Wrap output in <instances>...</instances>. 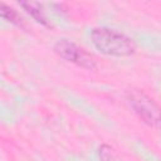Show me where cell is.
I'll list each match as a JSON object with an SVG mask.
<instances>
[{
	"label": "cell",
	"instance_id": "obj_1",
	"mask_svg": "<svg viewBox=\"0 0 161 161\" xmlns=\"http://www.w3.org/2000/svg\"><path fill=\"white\" fill-rule=\"evenodd\" d=\"M91 40L97 50L112 57H128L136 52V43L127 35L109 28H94Z\"/></svg>",
	"mask_w": 161,
	"mask_h": 161
},
{
	"label": "cell",
	"instance_id": "obj_2",
	"mask_svg": "<svg viewBox=\"0 0 161 161\" xmlns=\"http://www.w3.org/2000/svg\"><path fill=\"white\" fill-rule=\"evenodd\" d=\"M127 102L133 112L148 126H161V107L145 92L131 89L127 92Z\"/></svg>",
	"mask_w": 161,
	"mask_h": 161
},
{
	"label": "cell",
	"instance_id": "obj_3",
	"mask_svg": "<svg viewBox=\"0 0 161 161\" xmlns=\"http://www.w3.org/2000/svg\"><path fill=\"white\" fill-rule=\"evenodd\" d=\"M54 52L67 62H72L84 69H96V60L91 54H88L83 48L78 47L75 43L67 39L58 40L54 45Z\"/></svg>",
	"mask_w": 161,
	"mask_h": 161
},
{
	"label": "cell",
	"instance_id": "obj_4",
	"mask_svg": "<svg viewBox=\"0 0 161 161\" xmlns=\"http://www.w3.org/2000/svg\"><path fill=\"white\" fill-rule=\"evenodd\" d=\"M20 6L30 15L33 16L38 23H40L42 25L47 26V28H52V24L48 21L45 14H44V9H43V5L38 1H31V0H28V1H20L19 3Z\"/></svg>",
	"mask_w": 161,
	"mask_h": 161
},
{
	"label": "cell",
	"instance_id": "obj_5",
	"mask_svg": "<svg viewBox=\"0 0 161 161\" xmlns=\"http://www.w3.org/2000/svg\"><path fill=\"white\" fill-rule=\"evenodd\" d=\"M0 15H1V18H4L5 20L13 23L14 25H16V26H19V28H25V26H24V21H23V19L20 18V15H19L13 8L8 6V5L4 4V3L0 4Z\"/></svg>",
	"mask_w": 161,
	"mask_h": 161
},
{
	"label": "cell",
	"instance_id": "obj_6",
	"mask_svg": "<svg viewBox=\"0 0 161 161\" xmlns=\"http://www.w3.org/2000/svg\"><path fill=\"white\" fill-rule=\"evenodd\" d=\"M99 157H101V161H111L112 160V148L107 145H102L99 147Z\"/></svg>",
	"mask_w": 161,
	"mask_h": 161
}]
</instances>
